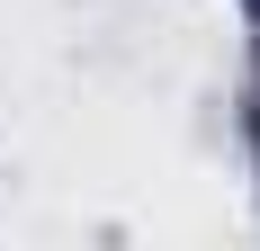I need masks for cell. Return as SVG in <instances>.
I'll use <instances>...</instances> for the list:
<instances>
[]
</instances>
